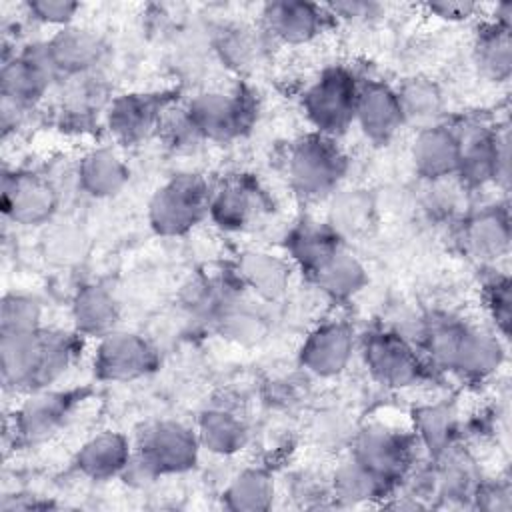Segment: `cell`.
Returning <instances> with one entry per match:
<instances>
[{"label": "cell", "instance_id": "6da1fadb", "mask_svg": "<svg viewBox=\"0 0 512 512\" xmlns=\"http://www.w3.org/2000/svg\"><path fill=\"white\" fill-rule=\"evenodd\" d=\"M422 338L426 354L434 364L466 378L490 376L504 358L496 336L454 320H432L424 328Z\"/></svg>", "mask_w": 512, "mask_h": 512}, {"label": "cell", "instance_id": "7a4b0ae2", "mask_svg": "<svg viewBox=\"0 0 512 512\" xmlns=\"http://www.w3.org/2000/svg\"><path fill=\"white\" fill-rule=\"evenodd\" d=\"M346 168L348 160L334 138L320 132L302 136L288 152L290 182L306 198H322L334 192Z\"/></svg>", "mask_w": 512, "mask_h": 512}, {"label": "cell", "instance_id": "3957f363", "mask_svg": "<svg viewBox=\"0 0 512 512\" xmlns=\"http://www.w3.org/2000/svg\"><path fill=\"white\" fill-rule=\"evenodd\" d=\"M210 188L198 174H176L148 204V220L160 236H182L208 216Z\"/></svg>", "mask_w": 512, "mask_h": 512}, {"label": "cell", "instance_id": "277c9868", "mask_svg": "<svg viewBox=\"0 0 512 512\" xmlns=\"http://www.w3.org/2000/svg\"><path fill=\"white\" fill-rule=\"evenodd\" d=\"M198 450V436L188 426L172 420L156 422L142 434L126 470L146 478L186 472L196 464Z\"/></svg>", "mask_w": 512, "mask_h": 512}, {"label": "cell", "instance_id": "5b68a950", "mask_svg": "<svg viewBox=\"0 0 512 512\" xmlns=\"http://www.w3.org/2000/svg\"><path fill=\"white\" fill-rule=\"evenodd\" d=\"M358 86L344 66H330L318 76L302 98L304 114L316 132L334 138L354 122Z\"/></svg>", "mask_w": 512, "mask_h": 512}, {"label": "cell", "instance_id": "8992f818", "mask_svg": "<svg viewBox=\"0 0 512 512\" xmlns=\"http://www.w3.org/2000/svg\"><path fill=\"white\" fill-rule=\"evenodd\" d=\"M202 140L230 142L250 130L256 118V104L244 92H204L186 108Z\"/></svg>", "mask_w": 512, "mask_h": 512}, {"label": "cell", "instance_id": "52a82bcc", "mask_svg": "<svg viewBox=\"0 0 512 512\" xmlns=\"http://www.w3.org/2000/svg\"><path fill=\"white\" fill-rule=\"evenodd\" d=\"M460 164L458 174L470 186H482L490 180L508 186L510 180V136L508 130L484 126L458 132Z\"/></svg>", "mask_w": 512, "mask_h": 512}, {"label": "cell", "instance_id": "ba28073f", "mask_svg": "<svg viewBox=\"0 0 512 512\" xmlns=\"http://www.w3.org/2000/svg\"><path fill=\"white\" fill-rule=\"evenodd\" d=\"M56 78L60 74L48 54L46 42L30 44L12 58H4L0 72L2 100L28 110L48 92Z\"/></svg>", "mask_w": 512, "mask_h": 512}, {"label": "cell", "instance_id": "9c48e42d", "mask_svg": "<svg viewBox=\"0 0 512 512\" xmlns=\"http://www.w3.org/2000/svg\"><path fill=\"white\" fill-rule=\"evenodd\" d=\"M0 208L8 220L20 226H40L54 216L58 190L48 178L36 172H4Z\"/></svg>", "mask_w": 512, "mask_h": 512}, {"label": "cell", "instance_id": "30bf717a", "mask_svg": "<svg viewBox=\"0 0 512 512\" xmlns=\"http://www.w3.org/2000/svg\"><path fill=\"white\" fill-rule=\"evenodd\" d=\"M364 362L370 374L384 386L402 388L424 376V362L416 348L398 332H372L364 340Z\"/></svg>", "mask_w": 512, "mask_h": 512}, {"label": "cell", "instance_id": "8fae6325", "mask_svg": "<svg viewBox=\"0 0 512 512\" xmlns=\"http://www.w3.org/2000/svg\"><path fill=\"white\" fill-rule=\"evenodd\" d=\"M158 364L152 344L134 332H110L100 338L94 370L100 380L128 382L150 374Z\"/></svg>", "mask_w": 512, "mask_h": 512}, {"label": "cell", "instance_id": "7c38bea8", "mask_svg": "<svg viewBox=\"0 0 512 512\" xmlns=\"http://www.w3.org/2000/svg\"><path fill=\"white\" fill-rule=\"evenodd\" d=\"M168 108L170 98L166 94H122L112 98L106 112V124L118 142L136 144L152 132H158L160 120Z\"/></svg>", "mask_w": 512, "mask_h": 512}, {"label": "cell", "instance_id": "4fadbf2b", "mask_svg": "<svg viewBox=\"0 0 512 512\" xmlns=\"http://www.w3.org/2000/svg\"><path fill=\"white\" fill-rule=\"evenodd\" d=\"M352 458L394 486V482L404 478L412 464V444L406 436L394 430L372 426L356 438Z\"/></svg>", "mask_w": 512, "mask_h": 512}, {"label": "cell", "instance_id": "5bb4252c", "mask_svg": "<svg viewBox=\"0 0 512 512\" xmlns=\"http://www.w3.org/2000/svg\"><path fill=\"white\" fill-rule=\"evenodd\" d=\"M76 396L62 390H36L14 412V438L36 444L50 438L66 420Z\"/></svg>", "mask_w": 512, "mask_h": 512}, {"label": "cell", "instance_id": "9a60e30c", "mask_svg": "<svg viewBox=\"0 0 512 512\" xmlns=\"http://www.w3.org/2000/svg\"><path fill=\"white\" fill-rule=\"evenodd\" d=\"M354 122L372 142H388L404 124L394 88L382 80H364L358 86Z\"/></svg>", "mask_w": 512, "mask_h": 512}, {"label": "cell", "instance_id": "2e32d148", "mask_svg": "<svg viewBox=\"0 0 512 512\" xmlns=\"http://www.w3.org/2000/svg\"><path fill=\"white\" fill-rule=\"evenodd\" d=\"M354 352V330L346 322H326L312 330L300 348V364L322 378L340 374Z\"/></svg>", "mask_w": 512, "mask_h": 512}, {"label": "cell", "instance_id": "e0dca14e", "mask_svg": "<svg viewBox=\"0 0 512 512\" xmlns=\"http://www.w3.org/2000/svg\"><path fill=\"white\" fill-rule=\"evenodd\" d=\"M266 210V198L258 182L248 176H232L210 196L208 214L224 230H242Z\"/></svg>", "mask_w": 512, "mask_h": 512}, {"label": "cell", "instance_id": "ac0fdd59", "mask_svg": "<svg viewBox=\"0 0 512 512\" xmlns=\"http://www.w3.org/2000/svg\"><path fill=\"white\" fill-rule=\"evenodd\" d=\"M326 16L324 6L302 0L268 2L262 10L266 32L286 44H304L316 38Z\"/></svg>", "mask_w": 512, "mask_h": 512}, {"label": "cell", "instance_id": "d6986e66", "mask_svg": "<svg viewBox=\"0 0 512 512\" xmlns=\"http://www.w3.org/2000/svg\"><path fill=\"white\" fill-rule=\"evenodd\" d=\"M412 160L418 174L428 180H442L446 176L458 174V132L444 124H434L418 130L412 142Z\"/></svg>", "mask_w": 512, "mask_h": 512}, {"label": "cell", "instance_id": "ffe728a7", "mask_svg": "<svg viewBox=\"0 0 512 512\" xmlns=\"http://www.w3.org/2000/svg\"><path fill=\"white\" fill-rule=\"evenodd\" d=\"M42 328L36 332L0 334V372L6 388L36 390L42 356Z\"/></svg>", "mask_w": 512, "mask_h": 512}, {"label": "cell", "instance_id": "44dd1931", "mask_svg": "<svg viewBox=\"0 0 512 512\" xmlns=\"http://www.w3.org/2000/svg\"><path fill=\"white\" fill-rule=\"evenodd\" d=\"M46 48L58 74L64 78L94 72L104 54L102 40L94 32L78 26L60 28L46 40Z\"/></svg>", "mask_w": 512, "mask_h": 512}, {"label": "cell", "instance_id": "7402d4cb", "mask_svg": "<svg viewBox=\"0 0 512 512\" xmlns=\"http://www.w3.org/2000/svg\"><path fill=\"white\" fill-rule=\"evenodd\" d=\"M286 248L302 272L312 276L340 248H344V244L328 222L320 224L314 220H302L288 232Z\"/></svg>", "mask_w": 512, "mask_h": 512}, {"label": "cell", "instance_id": "603a6c76", "mask_svg": "<svg viewBox=\"0 0 512 512\" xmlns=\"http://www.w3.org/2000/svg\"><path fill=\"white\" fill-rule=\"evenodd\" d=\"M132 458L130 444L120 432H100L86 440L76 454V468L92 480H108L126 470Z\"/></svg>", "mask_w": 512, "mask_h": 512}, {"label": "cell", "instance_id": "cb8c5ba5", "mask_svg": "<svg viewBox=\"0 0 512 512\" xmlns=\"http://www.w3.org/2000/svg\"><path fill=\"white\" fill-rule=\"evenodd\" d=\"M464 248L478 260H496L510 248V220L506 210L492 206L470 216L462 230Z\"/></svg>", "mask_w": 512, "mask_h": 512}, {"label": "cell", "instance_id": "d4e9b609", "mask_svg": "<svg viewBox=\"0 0 512 512\" xmlns=\"http://www.w3.org/2000/svg\"><path fill=\"white\" fill-rule=\"evenodd\" d=\"M72 320L80 334L102 338L116 328L118 304L104 286L86 284L72 300Z\"/></svg>", "mask_w": 512, "mask_h": 512}, {"label": "cell", "instance_id": "484cf974", "mask_svg": "<svg viewBox=\"0 0 512 512\" xmlns=\"http://www.w3.org/2000/svg\"><path fill=\"white\" fill-rule=\"evenodd\" d=\"M236 274L240 284L248 286L264 300H278L290 282V270L284 260L268 252H244L238 258Z\"/></svg>", "mask_w": 512, "mask_h": 512}, {"label": "cell", "instance_id": "4316f807", "mask_svg": "<svg viewBox=\"0 0 512 512\" xmlns=\"http://www.w3.org/2000/svg\"><path fill=\"white\" fill-rule=\"evenodd\" d=\"M128 174L126 164L110 148L88 152L78 166L80 188L94 198H110L118 194L126 186Z\"/></svg>", "mask_w": 512, "mask_h": 512}, {"label": "cell", "instance_id": "83f0119b", "mask_svg": "<svg viewBox=\"0 0 512 512\" xmlns=\"http://www.w3.org/2000/svg\"><path fill=\"white\" fill-rule=\"evenodd\" d=\"M196 436L200 446L206 450L220 456H230L242 450L246 444L248 428L236 412L228 408H210L198 418Z\"/></svg>", "mask_w": 512, "mask_h": 512}, {"label": "cell", "instance_id": "f1b7e54d", "mask_svg": "<svg viewBox=\"0 0 512 512\" xmlns=\"http://www.w3.org/2000/svg\"><path fill=\"white\" fill-rule=\"evenodd\" d=\"M312 282L334 300H348L358 294L366 282L368 274L362 262L350 254L346 248H340L324 266H320L312 276Z\"/></svg>", "mask_w": 512, "mask_h": 512}, {"label": "cell", "instance_id": "f546056e", "mask_svg": "<svg viewBox=\"0 0 512 512\" xmlns=\"http://www.w3.org/2000/svg\"><path fill=\"white\" fill-rule=\"evenodd\" d=\"M398 102L402 108L404 124H412L418 130L442 124L444 98L440 88L426 78H410L398 90Z\"/></svg>", "mask_w": 512, "mask_h": 512}, {"label": "cell", "instance_id": "4dcf8cb0", "mask_svg": "<svg viewBox=\"0 0 512 512\" xmlns=\"http://www.w3.org/2000/svg\"><path fill=\"white\" fill-rule=\"evenodd\" d=\"M474 60L482 76L494 82L508 80L512 72V40L510 26L490 22L484 26L474 44Z\"/></svg>", "mask_w": 512, "mask_h": 512}, {"label": "cell", "instance_id": "1f68e13d", "mask_svg": "<svg viewBox=\"0 0 512 512\" xmlns=\"http://www.w3.org/2000/svg\"><path fill=\"white\" fill-rule=\"evenodd\" d=\"M66 88L62 92V112L72 122H88L102 108H108L112 98L108 96V86L96 76V72L78 74L66 78Z\"/></svg>", "mask_w": 512, "mask_h": 512}, {"label": "cell", "instance_id": "d6a6232c", "mask_svg": "<svg viewBox=\"0 0 512 512\" xmlns=\"http://www.w3.org/2000/svg\"><path fill=\"white\" fill-rule=\"evenodd\" d=\"M374 222V200L366 190L338 192L330 204L328 224L344 240L368 232Z\"/></svg>", "mask_w": 512, "mask_h": 512}, {"label": "cell", "instance_id": "836d02e7", "mask_svg": "<svg viewBox=\"0 0 512 512\" xmlns=\"http://www.w3.org/2000/svg\"><path fill=\"white\" fill-rule=\"evenodd\" d=\"M414 424L422 446L430 452L432 458L442 456L454 446L458 424L450 404H430L418 408L414 412Z\"/></svg>", "mask_w": 512, "mask_h": 512}, {"label": "cell", "instance_id": "e575fe53", "mask_svg": "<svg viewBox=\"0 0 512 512\" xmlns=\"http://www.w3.org/2000/svg\"><path fill=\"white\" fill-rule=\"evenodd\" d=\"M274 500L272 476L262 468L240 472L224 490V506L236 512H262Z\"/></svg>", "mask_w": 512, "mask_h": 512}, {"label": "cell", "instance_id": "d590c367", "mask_svg": "<svg viewBox=\"0 0 512 512\" xmlns=\"http://www.w3.org/2000/svg\"><path fill=\"white\" fill-rule=\"evenodd\" d=\"M392 486L350 458L334 474V494L346 502H366L384 496Z\"/></svg>", "mask_w": 512, "mask_h": 512}, {"label": "cell", "instance_id": "8d00e7d4", "mask_svg": "<svg viewBox=\"0 0 512 512\" xmlns=\"http://www.w3.org/2000/svg\"><path fill=\"white\" fill-rule=\"evenodd\" d=\"M90 250V238L86 232L72 224L52 228L42 240V254L50 264L76 266Z\"/></svg>", "mask_w": 512, "mask_h": 512}, {"label": "cell", "instance_id": "74e56055", "mask_svg": "<svg viewBox=\"0 0 512 512\" xmlns=\"http://www.w3.org/2000/svg\"><path fill=\"white\" fill-rule=\"evenodd\" d=\"M218 326V330L238 342V344H256L264 338L266 334V322L260 314H256L254 310H250L248 306H242L236 300H232L222 314L216 318L214 322Z\"/></svg>", "mask_w": 512, "mask_h": 512}, {"label": "cell", "instance_id": "f35d334b", "mask_svg": "<svg viewBox=\"0 0 512 512\" xmlns=\"http://www.w3.org/2000/svg\"><path fill=\"white\" fill-rule=\"evenodd\" d=\"M40 302L26 294L10 292L2 298L0 334H20L40 330Z\"/></svg>", "mask_w": 512, "mask_h": 512}, {"label": "cell", "instance_id": "ab89813d", "mask_svg": "<svg viewBox=\"0 0 512 512\" xmlns=\"http://www.w3.org/2000/svg\"><path fill=\"white\" fill-rule=\"evenodd\" d=\"M218 50L222 60L238 72L252 68L260 58V44L254 32L248 28L226 30L218 40Z\"/></svg>", "mask_w": 512, "mask_h": 512}, {"label": "cell", "instance_id": "60d3db41", "mask_svg": "<svg viewBox=\"0 0 512 512\" xmlns=\"http://www.w3.org/2000/svg\"><path fill=\"white\" fill-rule=\"evenodd\" d=\"M486 306L500 334L508 338L510 322H512V294H510V280L506 276H498L486 286Z\"/></svg>", "mask_w": 512, "mask_h": 512}, {"label": "cell", "instance_id": "b9f144b4", "mask_svg": "<svg viewBox=\"0 0 512 512\" xmlns=\"http://www.w3.org/2000/svg\"><path fill=\"white\" fill-rule=\"evenodd\" d=\"M26 10L34 20L42 24L66 28L80 10V4L70 0H32L26 4Z\"/></svg>", "mask_w": 512, "mask_h": 512}, {"label": "cell", "instance_id": "7bdbcfd3", "mask_svg": "<svg viewBox=\"0 0 512 512\" xmlns=\"http://www.w3.org/2000/svg\"><path fill=\"white\" fill-rule=\"evenodd\" d=\"M476 502L484 510H510L512 508V498H510V488L508 484H478Z\"/></svg>", "mask_w": 512, "mask_h": 512}, {"label": "cell", "instance_id": "ee69618b", "mask_svg": "<svg viewBox=\"0 0 512 512\" xmlns=\"http://www.w3.org/2000/svg\"><path fill=\"white\" fill-rule=\"evenodd\" d=\"M328 16H338L344 20H366L370 16H376L378 4L366 2V0H342V2H330L324 6Z\"/></svg>", "mask_w": 512, "mask_h": 512}, {"label": "cell", "instance_id": "f6af8a7d", "mask_svg": "<svg viewBox=\"0 0 512 512\" xmlns=\"http://www.w3.org/2000/svg\"><path fill=\"white\" fill-rule=\"evenodd\" d=\"M428 10L442 20L462 22V20H468L478 10V4L468 0H440V2H430Z\"/></svg>", "mask_w": 512, "mask_h": 512}]
</instances>
